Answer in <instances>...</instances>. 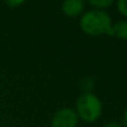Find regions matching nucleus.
Wrapping results in <instances>:
<instances>
[{
    "label": "nucleus",
    "instance_id": "obj_11",
    "mask_svg": "<svg viewBox=\"0 0 127 127\" xmlns=\"http://www.w3.org/2000/svg\"><path fill=\"white\" fill-rule=\"evenodd\" d=\"M123 125L127 127V107H126V109L124 110V114H123Z\"/></svg>",
    "mask_w": 127,
    "mask_h": 127
},
{
    "label": "nucleus",
    "instance_id": "obj_6",
    "mask_svg": "<svg viewBox=\"0 0 127 127\" xmlns=\"http://www.w3.org/2000/svg\"><path fill=\"white\" fill-rule=\"evenodd\" d=\"M114 1L113 0H90L89 4L96 10H104L109 8L110 6H113Z\"/></svg>",
    "mask_w": 127,
    "mask_h": 127
},
{
    "label": "nucleus",
    "instance_id": "obj_8",
    "mask_svg": "<svg viewBox=\"0 0 127 127\" xmlns=\"http://www.w3.org/2000/svg\"><path fill=\"white\" fill-rule=\"evenodd\" d=\"M116 7L118 12L127 18V0H118L116 2Z\"/></svg>",
    "mask_w": 127,
    "mask_h": 127
},
{
    "label": "nucleus",
    "instance_id": "obj_10",
    "mask_svg": "<svg viewBox=\"0 0 127 127\" xmlns=\"http://www.w3.org/2000/svg\"><path fill=\"white\" fill-rule=\"evenodd\" d=\"M103 127H123L122 124L119 122H116V121H110V122H107Z\"/></svg>",
    "mask_w": 127,
    "mask_h": 127
},
{
    "label": "nucleus",
    "instance_id": "obj_3",
    "mask_svg": "<svg viewBox=\"0 0 127 127\" xmlns=\"http://www.w3.org/2000/svg\"><path fill=\"white\" fill-rule=\"evenodd\" d=\"M78 116L72 108H62L54 115L51 127H77Z\"/></svg>",
    "mask_w": 127,
    "mask_h": 127
},
{
    "label": "nucleus",
    "instance_id": "obj_5",
    "mask_svg": "<svg viewBox=\"0 0 127 127\" xmlns=\"http://www.w3.org/2000/svg\"><path fill=\"white\" fill-rule=\"evenodd\" d=\"M112 37L127 40V20H118L112 26Z\"/></svg>",
    "mask_w": 127,
    "mask_h": 127
},
{
    "label": "nucleus",
    "instance_id": "obj_4",
    "mask_svg": "<svg viewBox=\"0 0 127 127\" xmlns=\"http://www.w3.org/2000/svg\"><path fill=\"white\" fill-rule=\"evenodd\" d=\"M85 10V3L81 0H66L62 4V11L65 16L75 18L80 16Z\"/></svg>",
    "mask_w": 127,
    "mask_h": 127
},
{
    "label": "nucleus",
    "instance_id": "obj_1",
    "mask_svg": "<svg viewBox=\"0 0 127 127\" xmlns=\"http://www.w3.org/2000/svg\"><path fill=\"white\" fill-rule=\"evenodd\" d=\"M81 30L88 36L98 37L107 35L112 37V19L110 16L104 10L92 9L84 12L79 20Z\"/></svg>",
    "mask_w": 127,
    "mask_h": 127
},
{
    "label": "nucleus",
    "instance_id": "obj_2",
    "mask_svg": "<svg viewBox=\"0 0 127 127\" xmlns=\"http://www.w3.org/2000/svg\"><path fill=\"white\" fill-rule=\"evenodd\" d=\"M75 112L81 121L93 123L100 117L103 113V104L95 94L83 93L77 99Z\"/></svg>",
    "mask_w": 127,
    "mask_h": 127
},
{
    "label": "nucleus",
    "instance_id": "obj_7",
    "mask_svg": "<svg viewBox=\"0 0 127 127\" xmlns=\"http://www.w3.org/2000/svg\"><path fill=\"white\" fill-rule=\"evenodd\" d=\"M94 85H95L94 79L88 78V77L81 79V81H80V88L84 90V93H92L90 90L94 87Z\"/></svg>",
    "mask_w": 127,
    "mask_h": 127
},
{
    "label": "nucleus",
    "instance_id": "obj_9",
    "mask_svg": "<svg viewBox=\"0 0 127 127\" xmlns=\"http://www.w3.org/2000/svg\"><path fill=\"white\" fill-rule=\"evenodd\" d=\"M6 3L8 4L9 7H11V8L15 9V8H18L19 6H21V4H24L25 1H21V0H20V1H7Z\"/></svg>",
    "mask_w": 127,
    "mask_h": 127
}]
</instances>
